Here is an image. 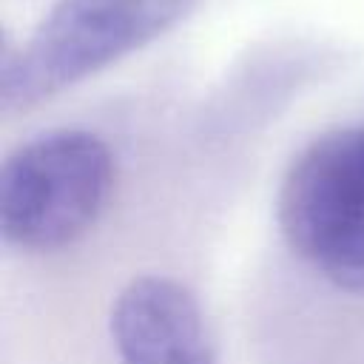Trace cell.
I'll return each instance as SVG.
<instances>
[{"label": "cell", "instance_id": "4", "mask_svg": "<svg viewBox=\"0 0 364 364\" xmlns=\"http://www.w3.org/2000/svg\"><path fill=\"white\" fill-rule=\"evenodd\" d=\"M122 364H216L196 299L173 279H134L111 307Z\"/></svg>", "mask_w": 364, "mask_h": 364}, {"label": "cell", "instance_id": "1", "mask_svg": "<svg viewBox=\"0 0 364 364\" xmlns=\"http://www.w3.org/2000/svg\"><path fill=\"white\" fill-rule=\"evenodd\" d=\"M199 0H57L3 57L0 108L23 114L176 28Z\"/></svg>", "mask_w": 364, "mask_h": 364}, {"label": "cell", "instance_id": "2", "mask_svg": "<svg viewBox=\"0 0 364 364\" xmlns=\"http://www.w3.org/2000/svg\"><path fill=\"white\" fill-rule=\"evenodd\" d=\"M114 185L108 145L80 128L40 134L0 171V230L23 250H57L80 239L102 213Z\"/></svg>", "mask_w": 364, "mask_h": 364}, {"label": "cell", "instance_id": "3", "mask_svg": "<svg viewBox=\"0 0 364 364\" xmlns=\"http://www.w3.org/2000/svg\"><path fill=\"white\" fill-rule=\"evenodd\" d=\"M279 228L318 276L364 293V125L333 128L293 159L279 191Z\"/></svg>", "mask_w": 364, "mask_h": 364}]
</instances>
